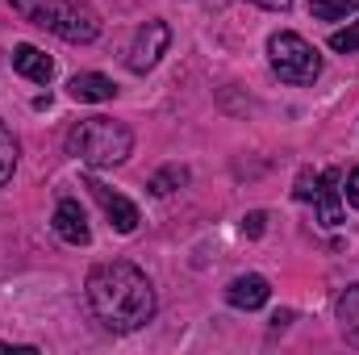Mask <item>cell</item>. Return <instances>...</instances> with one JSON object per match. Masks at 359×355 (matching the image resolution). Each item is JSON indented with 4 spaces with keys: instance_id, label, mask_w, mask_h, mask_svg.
<instances>
[{
    "instance_id": "20",
    "label": "cell",
    "mask_w": 359,
    "mask_h": 355,
    "mask_svg": "<svg viewBox=\"0 0 359 355\" xmlns=\"http://www.w3.org/2000/svg\"><path fill=\"white\" fill-rule=\"evenodd\" d=\"M251 4H259V8H271V13H284V8H292L297 0H251Z\"/></svg>"
},
{
    "instance_id": "18",
    "label": "cell",
    "mask_w": 359,
    "mask_h": 355,
    "mask_svg": "<svg viewBox=\"0 0 359 355\" xmlns=\"http://www.w3.org/2000/svg\"><path fill=\"white\" fill-rule=\"evenodd\" d=\"M313 184H318L313 172H301V180H297V201H313Z\"/></svg>"
},
{
    "instance_id": "19",
    "label": "cell",
    "mask_w": 359,
    "mask_h": 355,
    "mask_svg": "<svg viewBox=\"0 0 359 355\" xmlns=\"http://www.w3.org/2000/svg\"><path fill=\"white\" fill-rule=\"evenodd\" d=\"M343 196H347V205H355L359 209V168L347 172V188H343Z\"/></svg>"
},
{
    "instance_id": "1",
    "label": "cell",
    "mask_w": 359,
    "mask_h": 355,
    "mask_svg": "<svg viewBox=\"0 0 359 355\" xmlns=\"http://www.w3.org/2000/svg\"><path fill=\"white\" fill-rule=\"evenodd\" d=\"M88 305L104 330L134 335L155 318V288L142 267L126 264V260L96 264L88 272Z\"/></svg>"
},
{
    "instance_id": "2",
    "label": "cell",
    "mask_w": 359,
    "mask_h": 355,
    "mask_svg": "<svg viewBox=\"0 0 359 355\" xmlns=\"http://www.w3.org/2000/svg\"><path fill=\"white\" fill-rule=\"evenodd\" d=\"M130 151H134V134L113 117H84L67 130V155L88 168H117L130 159Z\"/></svg>"
},
{
    "instance_id": "16",
    "label": "cell",
    "mask_w": 359,
    "mask_h": 355,
    "mask_svg": "<svg viewBox=\"0 0 359 355\" xmlns=\"http://www.w3.org/2000/svg\"><path fill=\"white\" fill-rule=\"evenodd\" d=\"M330 51H339V55H355L359 51V21H351L347 29H334V34H330Z\"/></svg>"
},
{
    "instance_id": "12",
    "label": "cell",
    "mask_w": 359,
    "mask_h": 355,
    "mask_svg": "<svg viewBox=\"0 0 359 355\" xmlns=\"http://www.w3.org/2000/svg\"><path fill=\"white\" fill-rule=\"evenodd\" d=\"M334 318H339V330H343V339L359 347V284H351L339 301H334Z\"/></svg>"
},
{
    "instance_id": "8",
    "label": "cell",
    "mask_w": 359,
    "mask_h": 355,
    "mask_svg": "<svg viewBox=\"0 0 359 355\" xmlns=\"http://www.w3.org/2000/svg\"><path fill=\"white\" fill-rule=\"evenodd\" d=\"M268 297H271V284L259 272H247V276L230 280V288H226V301L234 309H259V305H268Z\"/></svg>"
},
{
    "instance_id": "3",
    "label": "cell",
    "mask_w": 359,
    "mask_h": 355,
    "mask_svg": "<svg viewBox=\"0 0 359 355\" xmlns=\"http://www.w3.org/2000/svg\"><path fill=\"white\" fill-rule=\"evenodd\" d=\"M29 25L59 34L63 42H96L100 38V17L84 8L80 0H8Z\"/></svg>"
},
{
    "instance_id": "17",
    "label": "cell",
    "mask_w": 359,
    "mask_h": 355,
    "mask_svg": "<svg viewBox=\"0 0 359 355\" xmlns=\"http://www.w3.org/2000/svg\"><path fill=\"white\" fill-rule=\"evenodd\" d=\"M264 226H268V213H259V209L243 217V234H247V239H259V234H264Z\"/></svg>"
},
{
    "instance_id": "13",
    "label": "cell",
    "mask_w": 359,
    "mask_h": 355,
    "mask_svg": "<svg viewBox=\"0 0 359 355\" xmlns=\"http://www.w3.org/2000/svg\"><path fill=\"white\" fill-rule=\"evenodd\" d=\"M359 8V0H309V13L318 21H343Z\"/></svg>"
},
{
    "instance_id": "5",
    "label": "cell",
    "mask_w": 359,
    "mask_h": 355,
    "mask_svg": "<svg viewBox=\"0 0 359 355\" xmlns=\"http://www.w3.org/2000/svg\"><path fill=\"white\" fill-rule=\"evenodd\" d=\"M168 46H172V29H168V21H147V25L134 34L130 51H126L130 72H151V67L163 59Z\"/></svg>"
},
{
    "instance_id": "14",
    "label": "cell",
    "mask_w": 359,
    "mask_h": 355,
    "mask_svg": "<svg viewBox=\"0 0 359 355\" xmlns=\"http://www.w3.org/2000/svg\"><path fill=\"white\" fill-rule=\"evenodd\" d=\"M184 184H188V168L168 163L163 172H155V176H151V192H155V196H168V192H176V188H184Z\"/></svg>"
},
{
    "instance_id": "15",
    "label": "cell",
    "mask_w": 359,
    "mask_h": 355,
    "mask_svg": "<svg viewBox=\"0 0 359 355\" xmlns=\"http://www.w3.org/2000/svg\"><path fill=\"white\" fill-rule=\"evenodd\" d=\"M13 172H17V138H13V130L0 121V188L13 180Z\"/></svg>"
},
{
    "instance_id": "11",
    "label": "cell",
    "mask_w": 359,
    "mask_h": 355,
    "mask_svg": "<svg viewBox=\"0 0 359 355\" xmlns=\"http://www.w3.org/2000/svg\"><path fill=\"white\" fill-rule=\"evenodd\" d=\"M67 92H72V100L96 105V100H113V96H117V84H113L109 76H100V72H80V76H72Z\"/></svg>"
},
{
    "instance_id": "10",
    "label": "cell",
    "mask_w": 359,
    "mask_h": 355,
    "mask_svg": "<svg viewBox=\"0 0 359 355\" xmlns=\"http://www.w3.org/2000/svg\"><path fill=\"white\" fill-rule=\"evenodd\" d=\"M13 72H21V76H25V80H34V84H50L55 63H50V55H46V51H38V46H29V42H21V46H13Z\"/></svg>"
},
{
    "instance_id": "4",
    "label": "cell",
    "mask_w": 359,
    "mask_h": 355,
    "mask_svg": "<svg viewBox=\"0 0 359 355\" xmlns=\"http://www.w3.org/2000/svg\"><path fill=\"white\" fill-rule=\"evenodd\" d=\"M268 59H271V72L284 84H313L322 76V55L292 29H280V34L268 38Z\"/></svg>"
},
{
    "instance_id": "6",
    "label": "cell",
    "mask_w": 359,
    "mask_h": 355,
    "mask_svg": "<svg viewBox=\"0 0 359 355\" xmlns=\"http://www.w3.org/2000/svg\"><path fill=\"white\" fill-rule=\"evenodd\" d=\"M84 188L96 196V205L104 209V217L113 222V230H121V234H134V230H138L142 217H138V205H134V201H126L121 192H113L109 184H100L96 176H84Z\"/></svg>"
},
{
    "instance_id": "9",
    "label": "cell",
    "mask_w": 359,
    "mask_h": 355,
    "mask_svg": "<svg viewBox=\"0 0 359 355\" xmlns=\"http://www.w3.org/2000/svg\"><path fill=\"white\" fill-rule=\"evenodd\" d=\"M313 201H318V222H322V226H343V196H339V172H322V176H318Z\"/></svg>"
},
{
    "instance_id": "7",
    "label": "cell",
    "mask_w": 359,
    "mask_h": 355,
    "mask_svg": "<svg viewBox=\"0 0 359 355\" xmlns=\"http://www.w3.org/2000/svg\"><path fill=\"white\" fill-rule=\"evenodd\" d=\"M55 234L72 247H88L92 230H88V213L80 209V201H59L55 209Z\"/></svg>"
}]
</instances>
